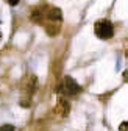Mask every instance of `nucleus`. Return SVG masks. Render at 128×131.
Here are the masks:
<instances>
[{
	"label": "nucleus",
	"mask_w": 128,
	"mask_h": 131,
	"mask_svg": "<svg viewBox=\"0 0 128 131\" xmlns=\"http://www.w3.org/2000/svg\"><path fill=\"white\" fill-rule=\"evenodd\" d=\"M47 17H49V20H55V22H61L62 20V14L58 8H52L49 11V14H47Z\"/></svg>",
	"instance_id": "nucleus-3"
},
{
	"label": "nucleus",
	"mask_w": 128,
	"mask_h": 131,
	"mask_svg": "<svg viewBox=\"0 0 128 131\" xmlns=\"http://www.w3.org/2000/svg\"><path fill=\"white\" fill-rule=\"evenodd\" d=\"M94 33H95V36L100 38V39H109V38H113V35H114V27H113V24H111L109 20L103 19V20L95 22Z\"/></svg>",
	"instance_id": "nucleus-1"
},
{
	"label": "nucleus",
	"mask_w": 128,
	"mask_h": 131,
	"mask_svg": "<svg viewBox=\"0 0 128 131\" xmlns=\"http://www.w3.org/2000/svg\"><path fill=\"white\" fill-rule=\"evenodd\" d=\"M6 2H8L9 5H13V6H16V5H17V3H19V0H6Z\"/></svg>",
	"instance_id": "nucleus-7"
},
{
	"label": "nucleus",
	"mask_w": 128,
	"mask_h": 131,
	"mask_svg": "<svg viewBox=\"0 0 128 131\" xmlns=\"http://www.w3.org/2000/svg\"><path fill=\"white\" fill-rule=\"evenodd\" d=\"M59 112H61V116H67V112H69V103L66 102V100H59Z\"/></svg>",
	"instance_id": "nucleus-4"
},
{
	"label": "nucleus",
	"mask_w": 128,
	"mask_h": 131,
	"mask_svg": "<svg viewBox=\"0 0 128 131\" xmlns=\"http://www.w3.org/2000/svg\"><path fill=\"white\" fill-rule=\"evenodd\" d=\"M0 131H14V126L9 125V123H6V125H3V126H0Z\"/></svg>",
	"instance_id": "nucleus-5"
},
{
	"label": "nucleus",
	"mask_w": 128,
	"mask_h": 131,
	"mask_svg": "<svg viewBox=\"0 0 128 131\" xmlns=\"http://www.w3.org/2000/svg\"><path fill=\"white\" fill-rule=\"evenodd\" d=\"M126 126H128V123H126V122H123V123L120 125V131H128V128H126Z\"/></svg>",
	"instance_id": "nucleus-6"
},
{
	"label": "nucleus",
	"mask_w": 128,
	"mask_h": 131,
	"mask_svg": "<svg viewBox=\"0 0 128 131\" xmlns=\"http://www.w3.org/2000/svg\"><path fill=\"white\" fill-rule=\"evenodd\" d=\"M59 89L62 91V94H66V95H77V94H80V91H81L80 84L70 77H64L62 78V83H61Z\"/></svg>",
	"instance_id": "nucleus-2"
}]
</instances>
